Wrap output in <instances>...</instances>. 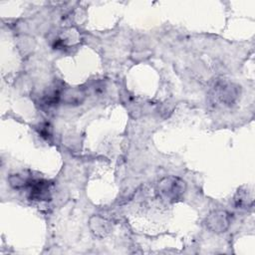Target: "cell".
I'll return each mask as SVG.
<instances>
[{"label": "cell", "instance_id": "1", "mask_svg": "<svg viewBox=\"0 0 255 255\" xmlns=\"http://www.w3.org/2000/svg\"><path fill=\"white\" fill-rule=\"evenodd\" d=\"M185 189L186 184L184 180L176 176L164 177L157 184L159 196L168 202H175L181 199Z\"/></svg>", "mask_w": 255, "mask_h": 255}, {"label": "cell", "instance_id": "2", "mask_svg": "<svg viewBox=\"0 0 255 255\" xmlns=\"http://www.w3.org/2000/svg\"><path fill=\"white\" fill-rule=\"evenodd\" d=\"M215 97L225 106L234 105L240 97V87L229 81H221L214 89Z\"/></svg>", "mask_w": 255, "mask_h": 255}, {"label": "cell", "instance_id": "3", "mask_svg": "<svg viewBox=\"0 0 255 255\" xmlns=\"http://www.w3.org/2000/svg\"><path fill=\"white\" fill-rule=\"evenodd\" d=\"M30 199L36 201H48L51 199V183L44 179L32 178L28 187Z\"/></svg>", "mask_w": 255, "mask_h": 255}, {"label": "cell", "instance_id": "4", "mask_svg": "<svg viewBox=\"0 0 255 255\" xmlns=\"http://www.w3.org/2000/svg\"><path fill=\"white\" fill-rule=\"evenodd\" d=\"M230 225V215L224 210H214L206 218L207 228L215 233L225 232Z\"/></svg>", "mask_w": 255, "mask_h": 255}, {"label": "cell", "instance_id": "5", "mask_svg": "<svg viewBox=\"0 0 255 255\" xmlns=\"http://www.w3.org/2000/svg\"><path fill=\"white\" fill-rule=\"evenodd\" d=\"M90 228L97 237H104L109 233L111 226L107 219L101 216H93L90 220Z\"/></svg>", "mask_w": 255, "mask_h": 255}, {"label": "cell", "instance_id": "6", "mask_svg": "<svg viewBox=\"0 0 255 255\" xmlns=\"http://www.w3.org/2000/svg\"><path fill=\"white\" fill-rule=\"evenodd\" d=\"M62 98L64 102L69 105H79L84 101L85 93L79 89H75V90L69 89L63 93Z\"/></svg>", "mask_w": 255, "mask_h": 255}, {"label": "cell", "instance_id": "7", "mask_svg": "<svg viewBox=\"0 0 255 255\" xmlns=\"http://www.w3.org/2000/svg\"><path fill=\"white\" fill-rule=\"evenodd\" d=\"M32 177L24 174H12L9 177V182L10 185L13 188L16 189H21V188H27Z\"/></svg>", "mask_w": 255, "mask_h": 255}, {"label": "cell", "instance_id": "8", "mask_svg": "<svg viewBox=\"0 0 255 255\" xmlns=\"http://www.w3.org/2000/svg\"><path fill=\"white\" fill-rule=\"evenodd\" d=\"M234 202H235V205L236 207H240V208H246L247 206H251L252 205V202H253V199H252V196L249 194L248 191L244 190H238L235 197H234Z\"/></svg>", "mask_w": 255, "mask_h": 255}, {"label": "cell", "instance_id": "9", "mask_svg": "<svg viewBox=\"0 0 255 255\" xmlns=\"http://www.w3.org/2000/svg\"><path fill=\"white\" fill-rule=\"evenodd\" d=\"M39 133L44 136V137H49L50 136V131H49V126L45 125V127L43 125H40L39 127Z\"/></svg>", "mask_w": 255, "mask_h": 255}]
</instances>
